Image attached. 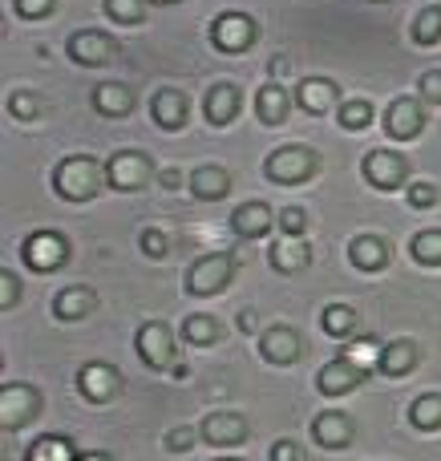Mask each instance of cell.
Wrapping results in <instances>:
<instances>
[{
  "label": "cell",
  "instance_id": "6da1fadb",
  "mask_svg": "<svg viewBox=\"0 0 441 461\" xmlns=\"http://www.w3.org/2000/svg\"><path fill=\"white\" fill-rule=\"evenodd\" d=\"M102 178H105V170L97 167L94 158L69 154V158H61L53 170V191L69 203H89L97 191H102Z\"/></svg>",
  "mask_w": 441,
  "mask_h": 461
},
{
  "label": "cell",
  "instance_id": "7a4b0ae2",
  "mask_svg": "<svg viewBox=\"0 0 441 461\" xmlns=\"http://www.w3.org/2000/svg\"><path fill=\"white\" fill-rule=\"evenodd\" d=\"M316 167H320V154L316 150H308V146H280V150L267 154L264 175H267V183L300 186L316 175Z\"/></svg>",
  "mask_w": 441,
  "mask_h": 461
},
{
  "label": "cell",
  "instance_id": "3957f363",
  "mask_svg": "<svg viewBox=\"0 0 441 461\" xmlns=\"http://www.w3.org/2000/svg\"><path fill=\"white\" fill-rule=\"evenodd\" d=\"M235 255L227 251H215V255H202V259L191 263V271H186V292L191 295H219L231 287V276H235Z\"/></svg>",
  "mask_w": 441,
  "mask_h": 461
},
{
  "label": "cell",
  "instance_id": "277c9868",
  "mask_svg": "<svg viewBox=\"0 0 441 461\" xmlns=\"http://www.w3.org/2000/svg\"><path fill=\"white\" fill-rule=\"evenodd\" d=\"M134 352L146 368L166 373V368H175V332L166 324H158V320H146L134 332Z\"/></svg>",
  "mask_w": 441,
  "mask_h": 461
},
{
  "label": "cell",
  "instance_id": "5b68a950",
  "mask_svg": "<svg viewBox=\"0 0 441 461\" xmlns=\"http://www.w3.org/2000/svg\"><path fill=\"white\" fill-rule=\"evenodd\" d=\"M21 259H24V267H32V271H57L69 259V239H65L61 230H32L21 243Z\"/></svg>",
  "mask_w": 441,
  "mask_h": 461
},
{
  "label": "cell",
  "instance_id": "8992f818",
  "mask_svg": "<svg viewBox=\"0 0 441 461\" xmlns=\"http://www.w3.org/2000/svg\"><path fill=\"white\" fill-rule=\"evenodd\" d=\"M256 37H259V29L248 13L227 8V13H219L215 21H211V41H215L219 53H248V49L256 45Z\"/></svg>",
  "mask_w": 441,
  "mask_h": 461
},
{
  "label": "cell",
  "instance_id": "52a82bcc",
  "mask_svg": "<svg viewBox=\"0 0 441 461\" xmlns=\"http://www.w3.org/2000/svg\"><path fill=\"white\" fill-rule=\"evenodd\" d=\"M154 178V162L150 154L142 150H118L110 162H105V183L113 186V191H142L146 183Z\"/></svg>",
  "mask_w": 441,
  "mask_h": 461
},
{
  "label": "cell",
  "instance_id": "ba28073f",
  "mask_svg": "<svg viewBox=\"0 0 441 461\" xmlns=\"http://www.w3.org/2000/svg\"><path fill=\"white\" fill-rule=\"evenodd\" d=\"M40 413V393L24 381H8L0 389V425L4 429H24L29 421H37Z\"/></svg>",
  "mask_w": 441,
  "mask_h": 461
},
{
  "label": "cell",
  "instance_id": "9c48e42d",
  "mask_svg": "<svg viewBox=\"0 0 441 461\" xmlns=\"http://www.w3.org/2000/svg\"><path fill=\"white\" fill-rule=\"evenodd\" d=\"M65 53H69L73 65L97 69V65H110L113 57H118V41H113L110 32H102V29H81V32H73L69 37Z\"/></svg>",
  "mask_w": 441,
  "mask_h": 461
},
{
  "label": "cell",
  "instance_id": "30bf717a",
  "mask_svg": "<svg viewBox=\"0 0 441 461\" xmlns=\"http://www.w3.org/2000/svg\"><path fill=\"white\" fill-rule=\"evenodd\" d=\"M361 175H364V183H373L377 191H397V186L410 178V158H401V154H393V150H369L361 162Z\"/></svg>",
  "mask_w": 441,
  "mask_h": 461
},
{
  "label": "cell",
  "instance_id": "8fae6325",
  "mask_svg": "<svg viewBox=\"0 0 441 461\" xmlns=\"http://www.w3.org/2000/svg\"><path fill=\"white\" fill-rule=\"evenodd\" d=\"M122 389V376L113 365H102V360H94V365H86L77 373V393L86 401H94V405H105V401H113Z\"/></svg>",
  "mask_w": 441,
  "mask_h": 461
},
{
  "label": "cell",
  "instance_id": "7c38bea8",
  "mask_svg": "<svg viewBox=\"0 0 441 461\" xmlns=\"http://www.w3.org/2000/svg\"><path fill=\"white\" fill-rule=\"evenodd\" d=\"M300 352H304V340H300V332L288 324H275L259 336V357H264L267 365H292V360H300Z\"/></svg>",
  "mask_w": 441,
  "mask_h": 461
},
{
  "label": "cell",
  "instance_id": "4fadbf2b",
  "mask_svg": "<svg viewBox=\"0 0 441 461\" xmlns=\"http://www.w3.org/2000/svg\"><path fill=\"white\" fill-rule=\"evenodd\" d=\"M421 126H426V113H421L418 97H397V102L389 105V113H385L389 138H397V142H410V138L421 134Z\"/></svg>",
  "mask_w": 441,
  "mask_h": 461
},
{
  "label": "cell",
  "instance_id": "5bb4252c",
  "mask_svg": "<svg viewBox=\"0 0 441 461\" xmlns=\"http://www.w3.org/2000/svg\"><path fill=\"white\" fill-rule=\"evenodd\" d=\"M239 89L231 86V81H219V86L207 89V97H202V118L211 122V126H231L235 118H239Z\"/></svg>",
  "mask_w": 441,
  "mask_h": 461
},
{
  "label": "cell",
  "instance_id": "9a60e30c",
  "mask_svg": "<svg viewBox=\"0 0 441 461\" xmlns=\"http://www.w3.org/2000/svg\"><path fill=\"white\" fill-rule=\"evenodd\" d=\"M353 433H356L353 417L340 413V409H324L312 421V438H316V446H324V449H345L348 441H353Z\"/></svg>",
  "mask_w": 441,
  "mask_h": 461
},
{
  "label": "cell",
  "instance_id": "2e32d148",
  "mask_svg": "<svg viewBox=\"0 0 441 461\" xmlns=\"http://www.w3.org/2000/svg\"><path fill=\"white\" fill-rule=\"evenodd\" d=\"M361 376H364V368H356L348 357H340V360H328L316 373V384H320L324 397H345V393H353L361 384Z\"/></svg>",
  "mask_w": 441,
  "mask_h": 461
},
{
  "label": "cell",
  "instance_id": "e0dca14e",
  "mask_svg": "<svg viewBox=\"0 0 441 461\" xmlns=\"http://www.w3.org/2000/svg\"><path fill=\"white\" fill-rule=\"evenodd\" d=\"M202 441H211V446H239V441H248V421H243L239 413H207L199 425Z\"/></svg>",
  "mask_w": 441,
  "mask_h": 461
},
{
  "label": "cell",
  "instance_id": "ac0fdd59",
  "mask_svg": "<svg viewBox=\"0 0 441 461\" xmlns=\"http://www.w3.org/2000/svg\"><path fill=\"white\" fill-rule=\"evenodd\" d=\"M296 102L304 113H328V110H337L340 89H337V81H328V77H304L296 89Z\"/></svg>",
  "mask_w": 441,
  "mask_h": 461
},
{
  "label": "cell",
  "instance_id": "d6986e66",
  "mask_svg": "<svg viewBox=\"0 0 441 461\" xmlns=\"http://www.w3.org/2000/svg\"><path fill=\"white\" fill-rule=\"evenodd\" d=\"M389 239L381 235H356L348 243V259H353L356 271H385L389 267Z\"/></svg>",
  "mask_w": 441,
  "mask_h": 461
},
{
  "label": "cell",
  "instance_id": "ffe728a7",
  "mask_svg": "<svg viewBox=\"0 0 441 461\" xmlns=\"http://www.w3.org/2000/svg\"><path fill=\"white\" fill-rule=\"evenodd\" d=\"M292 113V97L288 89L280 86V81H267L264 89L256 94V118L264 122V126H284Z\"/></svg>",
  "mask_w": 441,
  "mask_h": 461
},
{
  "label": "cell",
  "instance_id": "44dd1931",
  "mask_svg": "<svg viewBox=\"0 0 441 461\" xmlns=\"http://www.w3.org/2000/svg\"><path fill=\"white\" fill-rule=\"evenodd\" d=\"M97 308V295H94V287H86V284H73V287H61L57 292V300H53V316L57 320H86L89 312Z\"/></svg>",
  "mask_w": 441,
  "mask_h": 461
},
{
  "label": "cell",
  "instance_id": "7402d4cb",
  "mask_svg": "<svg viewBox=\"0 0 441 461\" xmlns=\"http://www.w3.org/2000/svg\"><path fill=\"white\" fill-rule=\"evenodd\" d=\"M231 227H235V235H243V239H264L267 230L275 227V215L267 203H243V207H235Z\"/></svg>",
  "mask_w": 441,
  "mask_h": 461
},
{
  "label": "cell",
  "instance_id": "603a6c76",
  "mask_svg": "<svg viewBox=\"0 0 441 461\" xmlns=\"http://www.w3.org/2000/svg\"><path fill=\"white\" fill-rule=\"evenodd\" d=\"M94 110L102 113V118H126V113L134 110V89L122 86V81H102V86L94 89Z\"/></svg>",
  "mask_w": 441,
  "mask_h": 461
},
{
  "label": "cell",
  "instance_id": "cb8c5ba5",
  "mask_svg": "<svg viewBox=\"0 0 441 461\" xmlns=\"http://www.w3.org/2000/svg\"><path fill=\"white\" fill-rule=\"evenodd\" d=\"M267 259H272L275 271H284V276H296V271H304L308 263H312V247H308L304 239H288V235H284V243H272Z\"/></svg>",
  "mask_w": 441,
  "mask_h": 461
},
{
  "label": "cell",
  "instance_id": "d4e9b609",
  "mask_svg": "<svg viewBox=\"0 0 441 461\" xmlns=\"http://www.w3.org/2000/svg\"><path fill=\"white\" fill-rule=\"evenodd\" d=\"M150 113L162 130H183L186 126V97L178 89H158L150 102Z\"/></svg>",
  "mask_w": 441,
  "mask_h": 461
},
{
  "label": "cell",
  "instance_id": "484cf974",
  "mask_svg": "<svg viewBox=\"0 0 441 461\" xmlns=\"http://www.w3.org/2000/svg\"><path fill=\"white\" fill-rule=\"evenodd\" d=\"M191 191H194V199H202V203H215V199H223L227 191H231V175H227L223 167H199L191 175Z\"/></svg>",
  "mask_w": 441,
  "mask_h": 461
},
{
  "label": "cell",
  "instance_id": "4316f807",
  "mask_svg": "<svg viewBox=\"0 0 441 461\" xmlns=\"http://www.w3.org/2000/svg\"><path fill=\"white\" fill-rule=\"evenodd\" d=\"M77 446H73L65 433H45V438H37L29 446V454L24 461H77Z\"/></svg>",
  "mask_w": 441,
  "mask_h": 461
},
{
  "label": "cell",
  "instance_id": "83f0119b",
  "mask_svg": "<svg viewBox=\"0 0 441 461\" xmlns=\"http://www.w3.org/2000/svg\"><path fill=\"white\" fill-rule=\"evenodd\" d=\"M418 368V344L413 340H393L381 352V373L385 376H410Z\"/></svg>",
  "mask_w": 441,
  "mask_h": 461
},
{
  "label": "cell",
  "instance_id": "f1b7e54d",
  "mask_svg": "<svg viewBox=\"0 0 441 461\" xmlns=\"http://www.w3.org/2000/svg\"><path fill=\"white\" fill-rule=\"evenodd\" d=\"M320 320H324V332L337 336V340H353L356 328H361V316H356V308H348V303H328Z\"/></svg>",
  "mask_w": 441,
  "mask_h": 461
},
{
  "label": "cell",
  "instance_id": "f546056e",
  "mask_svg": "<svg viewBox=\"0 0 441 461\" xmlns=\"http://www.w3.org/2000/svg\"><path fill=\"white\" fill-rule=\"evenodd\" d=\"M410 421L418 425L421 433H437L441 429V393H421L410 405Z\"/></svg>",
  "mask_w": 441,
  "mask_h": 461
},
{
  "label": "cell",
  "instance_id": "4dcf8cb0",
  "mask_svg": "<svg viewBox=\"0 0 441 461\" xmlns=\"http://www.w3.org/2000/svg\"><path fill=\"white\" fill-rule=\"evenodd\" d=\"M219 336H223V328H219V320L207 316V312H194V316L183 320V340L186 344H215Z\"/></svg>",
  "mask_w": 441,
  "mask_h": 461
},
{
  "label": "cell",
  "instance_id": "1f68e13d",
  "mask_svg": "<svg viewBox=\"0 0 441 461\" xmlns=\"http://www.w3.org/2000/svg\"><path fill=\"white\" fill-rule=\"evenodd\" d=\"M381 352H385V344H381V340H373V336H353V340H348V348H345V357L353 360L356 368H364V373H369V368H381Z\"/></svg>",
  "mask_w": 441,
  "mask_h": 461
},
{
  "label": "cell",
  "instance_id": "d6a6232c",
  "mask_svg": "<svg viewBox=\"0 0 441 461\" xmlns=\"http://www.w3.org/2000/svg\"><path fill=\"white\" fill-rule=\"evenodd\" d=\"M413 259L426 263V267H441V227H429V230H418L413 235Z\"/></svg>",
  "mask_w": 441,
  "mask_h": 461
},
{
  "label": "cell",
  "instance_id": "836d02e7",
  "mask_svg": "<svg viewBox=\"0 0 441 461\" xmlns=\"http://www.w3.org/2000/svg\"><path fill=\"white\" fill-rule=\"evenodd\" d=\"M413 41L418 45H437L441 41V5H429L418 13V21H413Z\"/></svg>",
  "mask_w": 441,
  "mask_h": 461
},
{
  "label": "cell",
  "instance_id": "e575fe53",
  "mask_svg": "<svg viewBox=\"0 0 441 461\" xmlns=\"http://www.w3.org/2000/svg\"><path fill=\"white\" fill-rule=\"evenodd\" d=\"M40 110H45V102H40V94H32V89H16V94L8 97V113H13L16 122H37Z\"/></svg>",
  "mask_w": 441,
  "mask_h": 461
},
{
  "label": "cell",
  "instance_id": "d590c367",
  "mask_svg": "<svg viewBox=\"0 0 441 461\" xmlns=\"http://www.w3.org/2000/svg\"><path fill=\"white\" fill-rule=\"evenodd\" d=\"M340 126L345 130H364L373 126V102H364V97H353V102H340Z\"/></svg>",
  "mask_w": 441,
  "mask_h": 461
},
{
  "label": "cell",
  "instance_id": "8d00e7d4",
  "mask_svg": "<svg viewBox=\"0 0 441 461\" xmlns=\"http://www.w3.org/2000/svg\"><path fill=\"white\" fill-rule=\"evenodd\" d=\"M105 16L118 24H138L146 16V0H105Z\"/></svg>",
  "mask_w": 441,
  "mask_h": 461
},
{
  "label": "cell",
  "instance_id": "74e56055",
  "mask_svg": "<svg viewBox=\"0 0 441 461\" xmlns=\"http://www.w3.org/2000/svg\"><path fill=\"white\" fill-rule=\"evenodd\" d=\"M275 227H280L288 239H304V230H308V211H300V207H284L280 215H275Z\"/></svg>",
  "mask_w": 441,
  "mask_h": 461
},
{
  "label": "cell",
  "instance_id": "f35d334b",
  "mask_svg": "<svg viewBox=\"0 0 441 461\" xmlns=\"http://www.w3.org/2000/svg\"><path fill=\"white\" fill-rule=\"evenodd\" d=\"M138 243H142V251L150 255V259H162V255L170 251V239H166V230H158V227H146Z\"/></svg>",
  "mask_w": 441,
  "mask_h": 461
},
{
  "label": "cell",
  "instance_id": "ab89813d",
  "mask_svg": "<svg viewBox=\"0 0 441 461\" xmlns=\"http://www.w3.org/2000/svg\"><path fill=\"white\" fill-rule=\"evenodd\" d=\"M199 438H202L199 429H186V425H178V429L166 433V449H170V454H191V446Z\"/></svg>",
  "mask_w": 441,
  "mask_h": 461
},
{
  "label": "cell",
  "instance_id": "60d3db41",
  "mask_svg": "<svg viewBox=\"0 0 441 461\" xmlns=\"http://www.w3.org/2000/svg\"><path fill=\"white\" fill-rule=\"evenodd\" d=\"M13 8L24 21H40V16H49L57 8V0H13Z\"/></svg>",
  "mask_w": 441,
  "mask_h": 461
},
{
  "label": "cell",
  "instance_id": "b9f144b4",
  "mask_svg": "<svg viewBox=\"0 0 441 461\" xmlns=\"http://www.w3.org/2000/svg\"><path fill=\"white\" fill-rule=\"evenodd\" d=\"M418 94L426 97V102L441 105V69H429V73H421V81H418Z\"/></svg>",
  "mask_w": 441,
  "mask_h": 461
},
{
  "label": "cell",
  "instance_id": "7bdbcfd3",
  "mask_svg": "<svg viewBox=\"0 0 441 461\" xmlns=\"http://www.w3.org/2000/svg\"><path fill=\"white\" fill-rule=\"evenodd\" d=\"M0 287H4V292H0V308H13L16 300H21V279L13 276V271H0Z\"/></svg>",
  "mask_w": 441,
  "mask_h": 461
},
{
  "label": "cell",
  "instance_id": "ee69618b",
  "mask_svg": "<svg viewBox=\"0 0 441 461\" xmlns=\"http://www.w3.org/2000/svg\"><path fill=\"white\" fill-rule=\"evenodd\" d=\"M405 194H410V203H413V207H418V211H429V207H434V203H437V191H434V186H429V183H413Z\"/></svg>",
  "mask_w": 441,
  "mask_h": 461
},
{
  "label": "cell",
  "instance_id": "f6af8a7d",
  "mask_svg": "<svg viewBox=\"0 0 441 461\" xmlns=\"http://www.w3.org/2000/svg\"><path fill=\"white\" fill-rule=\"evenodd\" d=\"M272 461H304V449H300L296 441L284 438V441H275L272 446Z\"/></svg>",
  "mask_w": 441,
  "mask_h": 461
},
{
  "label": "cell",
  "instance_id": "bcb514c9",
  "mask_svg": "<svg viewBox=\"0 0 441 461\" xmlns=\"http://www.w3.org/2000/svg\"><path fill=\"white\" fill-rule=\"evenodd\" d=\"M162 186H166V191H178V186H183V175H178V170H162Z\"/></svg>",
  "mask_w": 441,
  "mask_h": 461
},
{
  "label": "cell",
  "instance_id": "7dc6e473",
  "mask_svg": "<svg viewBox=\"0 0 441 461\" xmlns=\"http://www.w3.org/2000/svg\"><path fill=\"white\" fill-rule=\"evenodd\" d=\"M235 324H239V332H256V312H239Z\"/></svg>",
  "mask_w": 441,
  "mask_h": 461
},
{
  "label": "cell",
  "instance_id": "c3c4849f",
  "mask_svg": "<svg viewBox=\"0 0 441 461\" xmlns=\"http://www.w3.org/2000/svg\"><path fill=\"white\" fill-rule=\"evenodd\" d=\"M77 461H110V457H105V454H81Z\"/></svg>",
  "mask_w": 441,
  "mask_h": 461
},
{
  "label": "cell",
  "instance_id": "681fc988",
  "mask_svg": "<svg viewBox=\"0 0 441 461\" xmlns=\"http://www.w3.org/2000/svg\"><path fill=\"white\" fill-rule=\"evenodd\" d=\"M154 5H178V0H154Z\"/></svg>",
  "mask_w": 441,
  "mask_h": 461
},
{
  "label": "cell",
  "instance_id": "f907efd6",
  "mask_svg": "<svg viewBox=\"0 0 441 461\" xmlns=\"http://www.w3.org/2000/svg\"><path fill=\"white\" fill-rule=\"evenodd\" d=\"M215 461H239V457H215Z\"/></svg>",
  "mask_w": 441,
  "mask_h": 461
}]
</instances>
